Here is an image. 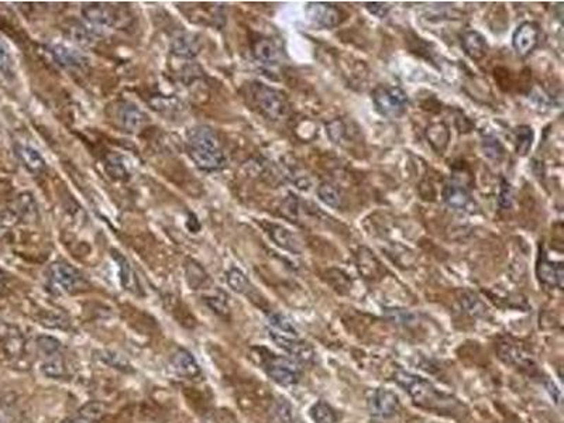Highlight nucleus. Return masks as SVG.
Listing matches in <instances>:
<instances>
[{
  "label": "nucleus",
  "mask_w": 564,
  "mask_h": 423,
  "mask_svg": "<svg viewBox=\"0 0 564 423\" xmlns=\"http://www.w3.org/2000/svg\"><path fill=\"white\" fill-rule=\"evenodd\" d=\"M186 148L191 160L199 170L219 171L226 164L219 137L209 126L191 128L186 136Z\"/></svg>",
  "instance_id": "f257e3e1"
},
{
  "label": "nucleus",
  "mask_w": 564,
  "mask_h": 423,
  "mask_svg": "<svg viewBox=\"0 0 564 423\" xmlns=\"http://www.w3.org/2000/svg\"><path fill=\"white\" fill-rule=\"evenodd\" d=\"M395 381L402 388H405L414 402L422 408L443 412L453 411V408L458 405V401L436 389L431 382L422 377L414 376L407 371H398L395 374Z\"/></svg>",
  "instance_id": "f03ea898"
},
{
  "label": "nucleus",
  "mask_w": 564,
  "mask_h": 423,
  "mask_svg": "<svg viewBox=\"0 0 564 423\" xmlns=\"http://www.w3.org/2000/svg\"><path fill=\"white\" fill-rule=\"evenodd\" d=\"M249 99L264 117L274 122L284 119L289 112L286 96L281 91L261 82H253L249 87Z\"/></svg>",
  "instance_id": "7ed1b4c3"
},
{
  "label": "nucleus",
  "mask_w": 564,
  "mask_h": 423,
  "mask_svg": "<svg viewBox=\"0 0 564 423\" xmlns=\"http://www.w3.org/2000/svg\"><path fill=\"white\" fill-rule=\"evenodd\" d=\"M372 102L381 116L398 119L407 112L408 96L398 87L380 85L372 92Z\"/></svg>",
  "instance_id": "20e7f679"
},
{
  "label": "nucleus",
  "mask_w": 564,
  "mask_h": 423,
  "mask_svg": "<svg viewBox=\"0 0 564 423\" xmlns=\"http://www.w3.org/2000/svg\"><path fill=\"white\" fill-rule=\"evenodd\" d=\"M264 368L268 377L282 387H292L301 378V368L297 361L282 356L271 354L265 360Z\"/></svg>",
  "instance_id": "39448f33"
},
{
  "label": "nucleus",
  "mask_w": 564,
  "mask_h": 423,
  "mask_svg": "<svg viewBox=\"0 0 564 423\" xmlns=\"http://www.w3.org/2000/svg\"><path fill=\"white\" fill-rule=\"evenodd\" d=\"M48 279L54 290H57L60 294L75 293L84 284L82 275L79 274V271L69 266L68 262L63 261L51 264L48 270Z\"/></svg>",
  "instance_id": "423d86ee"
},
{
  "label": "nucleus",
  "mask_w": 564,
  "mask_h": 423,
  "mask_svg": "<svg viewBox=\"0 0 564 423\" xmlns=\"http://www.w3.org/2000/svg\"><path fill=\"white\" fill-rule=\"evenodd\" d=\"M305 13L309 21L320 29H335L346 19V14L341 9L325 2L308 3L305 8Z\"/></svg>",
  "instance_id": "0eeeda50"
},
{
  "label": "nucleus",
  "mask_w": 564,
  "mask_h": 423,
  "mask_svg": "<svg viewBox=\"0 0 564 423\" xmlns=\"http://www.w3.org/2000/svg\"><path fill=\"white\" fill-rule=\"evenodd\" d=\"M367 405L371 416L388 419L398 412L399 398L395 392L385 388H379L370 393Z\"/></svg>",
  "instance_id": "6e6552de"
},
{
  "label": "nucleus",
  "mask_w": 564,
  "mask_h": 423,
  "mask_svg": "<svg viewBox=\"0 0 564 423\" xmlns=\"http://www.w3.org/2000/svg\"><path fill=\"white\" fill-rule=\"evenodd\" d=\"M271 340L275 345L282 349L291 358L297 363H312L315 358V350L312 349L308 343L300 340L298 337H286L282 334H278L273 330H268Z\"/></svg>",
  "instance_id": "1a4fd4ad"
},
{
  "label": "nucleus",
  "mask_w": 564,
  "mask_h": 423,
  "mask_svg": "<svg viewBox=\"0 0 564 423\" xmlns=\"http://www.w3.org/2000/svg\"><path fill=\"white\" fill-rule=\"evenodd\" d=\"M541 38L539 25L533 21H525L515 30L512 36V45L519 57H528L538 47Z\"/></svg>",
  "instance_id": "9d476101"
},
{
  "label": "nucleus",
  "mask_w": 564,
  "mask_h": 423,
  "mask_svg": "<svg viewBox=\"0 0 564 423\" xmlns=\"http://www.w3.org/2000/svg\"><path fill=\"white\" fill-rule=\"evenodd\" d=\"M443 201L446 205L454 210L467 212V214H474L477 212V203L470 195V192L459 183H446L443 188Z\"/></svg>",
  "instance_id": "9b49d317"
},
{
  "label": "nucleus",
  "mask_w": 564,
  "mask_h": 423,
  "mask_svg": "<svg viewBox=\"0 0 564 423\" xmlns=\"http://www.w3.org/2000/svg\"><path fill=\"white\" fill-rule=\"evenodd\" d=\"M82 14L89 24L99 29L112 27L117 17L115 9L106 3H88L82 8Z\"/></svg>",
  "instance_id": "f8f14e48"
},
{
  "label": "nucleus",
  "mask_w": 564,
  "mask_h": 423,
  "mask_svg": "<svg viewBox=\"0 0 564 423\" xmlns=\"http://www.w3.org/2000/svg\"><path fill=\"white\" fill-rule=\"evenodd\" d=\"M536 274H538V278L542 284L548 285V286H557V288H563L564 284V270H563V264H553L550 262L545 253H541L539 261H538V267H536Z\"/></svg>",
  "instance_id": "ddd939ff"
},
{
  "label": "nucleus",
  "mask_w": 564,
  "mask_h": 423,
  "mask_svg": "<svg viewBox=\"0 0 564 423\" xmlns=\"http://www.w3.org/2000/svg\"><path fill=\"white\" fill-rule=\"evenodd\" d=\"M171 371L183 378H196L201 374V368L195 357L183 349H179L170 360Z\"/></svg>",
  "instance_id": "4468645a"
},
{
  "label": "nucleus",
  "mask_w": 564,
  "mask_h": 423,
  "mask_svg": "<svg viewBox=\"0 0 564 423\" xmlns=\"http://www.w3.org/2000/svg\"><path fill=\"white\" fill-rule=\"evenodd\" d=\"M462 45L466 56L473 61H481L487 56L488 44L486 37L478 32L469 30L462 37Z\"/></svg>",
  "instance_id": "2eb2a0df"
},
{
  "label": "nucleus",
  "mask_w": 564,
  "mask_h": 423,
  "mask_svg": "<svg viewBox=\"0 0 564 423\" xmlns=\"http://www.w3.org/2000/svg\"><path fill=\"white\" fill-rule=\"evenodd\" d=\"M120 124L130 133H136L147 123V116L134 103H124L119 111Z\"/></svg>",
  "instance_id": "dca6fc26"
},
{
  "label": "nucleus",
  "mask_w": 564,
  "mask_h": 423,
  "mask_svg": "<svg viewBox=\"0 0 564 423\" xmlns=\"http://www.w3.org/2000/svg\"><path fill=\"white\" fill-rule=\"evenodd\" d=\"M357 267L365 279H379L383 275V267L379 258L368 249H360L357 254Z\"/></svg>",
  "instance_id": "f3484780"
},
{
  "label": "nucleus",
  "mask_w": 564,
  "mask_h": 423,
  "mask_svg": "<svg viewBox=\"0 0 564 423\" xmlns=\"http://www.w3.org/2000/svg\"><path fill=\"white\" fill-rule=\"evenodd\" d=\"M171 51L182 58H192L199 52V38L191 33L177 34L171 41Z\"/></svg>",
  "instance_id": "a211bd4d"
},
{
  "label": "nucleus",
  "mask_w": 564,
  "mask_h": 423,
  "mask_svg": "<svg viewBox=\"0 0 564 423\" xmlns=\"http://www.w3.org/2000/svg\"><path fill=\"white\" fill-rule=\"evenodd\" d=\"M253 54L257 61L265 65H275L280 61V48L270 38H258L254 41Z\"/></svg>",
  "instance_id": "6ab92c4d"
},
{
  "label": "nucleus",
  "mask_w": 564,
  "mask_h": 423,
  "mask_svg": "<svg viewBox=\"0 0 564 423\" xmlns=\"http://www.w3.org/2000/svg\"><path fill=\"white\" fill-rule=\"evenodd\" d=\"M16 152H17V157L20 158V161L23 163V165L27 170H29L30 172H33L36 175L44 172L45 161H44V158L41 157V154L37 150H34L33 147H29V146L19 144L16 147Z\"/></svg>",
  "instance_id": "aec40b11"
},
{
  "label": "nucleus",
  "mask_w": 564,
  "mask_h": 423,
  "mask_svg": "<svg viewBox=\"0 0 564 423\" xmlns=\"http://www.w3.org/2000/svg\"><path fill=\"white\" fill-rule=\"evenodd\" d=\"M268 234H270L271 240L281 249L288 250L291 253L300 251V242L288 229L280 225H268Z\"/></svg>",
  "instance_id": "412c9836"
},
{
  "label": "nucleus",
  "mask_w": 564,
  "mask_h": 423,
  "mask_svg": "<svg viewBox=\"0 0 564 423\" xmlns=\"http://www.w3.org/2000/svg\"><path fill=\"white\" fill-rule=\"evenodd\" d=\"M51 52L56 61L65 68H79L84 67L87 62L85 57L80 52L74 51L72 48H68L65 45H54L51 48Z\"/></svg>",
  "instance_id": "4be33fe9"
},
{
  "label": "nucleus",
  "mask_w": 564,
  "mask_h": 423,
  "mask_svg": "<svg viewBox=\"0 0 564 423\" xmlns=\"http://www.w3.org/2000/svg\"><path fill=\"white\" fill-rule=\"evenodd\" d=\"M426 139L435 151L443 152L450 141V130L444 123H432L426 128Z\"/></svg>",
  "instance_id": "5701e85b"
},
{
  "label": "nucleus",
  "mask_w": 564,
  "mask_h": 423,
  "mask_svg": "<svg viewBox=\"0 0 564 423\" xmlns=\"http://www.w3.org/2000/svg\"><path fill=\"white\" fill-rule=\"evenodd\" d=\"M112 253H113L112 255H113L115 261L117 262V266H119V275H120V282H122L123 288L130 290V293H136V290L139 289V282H137L136 275H134V271H133L131 266L128 264V261L120 253H117L116 250H113Z\"/></svg>",
  "instance_id": "b1692460"
},
{
  "label": "nucleus",
  "mask_w": 564,
  "mask_h": 423,
  "mask_svg": "<svg viewBox=\"0 0 564 423\" xmlns=\"http://www.w3.org/2000/svg\"><path fill=\"white\" fill-rule=\"evenodd\" d=\"M227 285L240 295H251L254 293V286L250 282L249 277L238 268H230L226 274Z\"/></svg>",
  "instance_id": "393cba45"
},
{
  "label": "nucleus",
  "mask_w": 564,
  "mask_h": 423,
  "mask_svg": "<svg viewBox=\"0 0 564 423\" xmlns=\"http://www.w3.org/2000/svg\"><path fill=\"white\" fill-rule=\"evenodd\" d=\"M268 325L270 329L278 334L286 337H298V330L293 326V323L282 313H270L268 315Z\"/></svg>",
  "instance_id": "a878e982"
},
{
  "label": "nucleus",
  "mask_w": 564,
  "mask_h": 423,
  "mask_svg": "<svg viewBox=\"0 0 564 423\" xmlns=\"http://www.w3.org/2000/svg\"><path fill=\"white\" fill-rule=\"evenodd\" d=\"M499 357L508 363V364H512L517 367H522V368H529L532 364V360L528 357V354H525L521 349L514 347L511 345H501V347L498 349Z\"/></svg>",
  "instance_id": "bb28decb"
},
{
  "label": "nucleus",
  "mask_w": 564,
  "mask_h": 423,
  "mask_svg": "<svg viewBox=\"0 0 564 423\" xmlns=\"http://www.w3.org/2000/svg\"><path fill=\"white\" fill-rule=\"evenodd\" d=\"M515 135V150L517 154L521 157L528 155V152L532 148L533 140H534V133H533V128L530 126H518L514 131Z\"/></svg>",
  "instance_id": "cd10ccee"
},
{
  "label": "nucleus",
  "mask_w": 564,
  "mask_h": 423,
  "mask_svg": "<svg viewBox=\"0 0 564 423\" xmlns=\"http://www.w3.org/2000/svg\"><path fill=\"white\" fill-rule=\"evenodd\" d=\"M481 147L482 151H484V155L493 161H501L505 157V148L499 139L494 135H482Z\"/></svg>",
  "instance_id": "c85d7f7f"
},
{
  "label": "nucleus",
  "mask_w": 564,
  "mask_h": 423,
  "mask_svg": "<svg viewBox=\"0 0 564 423\" xmlns=\"http://www.w3.org/2000/svg\"><path fill=\"white\" fill-rule=\"evenodd\" d=\"M186 281L192 286V289H203L212 282L205 270L196 262H191L186 267Z\"/></svg>",
  "instance_id": "c756f323"
},
{
  "label": "nucleus",
  "mask_w": 564,
  "mask_h": 423,
  "mask_svg": "<svg viewBox=\"0 0 564 423\" xmlns=\"http://www.w3.org/2000/svg\"><path fill=\"white\" fill-rule=\"evenodd\" d=\"M317 196L325 205L337 209L341 205V195L335 185L329 182H322L317 187Z\"/></svg>",
  "instance_id": "7c9ffc66"
},
{
  "label": "nucleus",
  "mask_w": 564,
  "mask_h": 423,
  "mask_svg": "<svg viewBox=\"0 0 564 423\" xmlns=\"http://www.w3.org/2000/svg\"><path fill=\"white\" fill-rule=\"evenodd\" d=\"M311 416L315 423H337L335 409L325 401H319L312 407Z\"/></svg>",
  "instance_id": "2f4dec72"
},
{
  "label": "nucleus",
  "mask_w": 564,
  "mask_h": 423,
  "mask_svg": "<svg viewBox=\"0 0 564 423\" xmlns=\"http://www.w3.org/2000/svg\"><path fill=\"white\" fill-rule=\"evenodd\" d=\"M43 371L45 376L51 378H61L65 374V367H64V360L61 354H56L51 357L44 358L43 364Z\"/></svg>",
  "instance_id": "473e14b6"
},
{
  "label": "nucleus",
  "mask_w": 564,
  "mask_h": 423,
  "mask_svg": "<svg viewBox=\"0 0 564 423\" xmlns=\"http://www.w3.org/2000/svg\"><path fill=\"white\" fill-rule=\"evenodd\" d=\"M37 347L44 358L56 356V354H61V343L56 337H51V336L38 337Z\"/></svg>",
  "instance_id": "72a5a7b5"
},
{
  "label": "nucleus",
  "mask_w": 564,
  "mask_h": 423,
  "mask_svg": "<svg viewBox=\"0 0 564 423\" xmlns=\"http://www.w3.org/2000/svg\"><path fill=\"white\" fill-rule=\"evenodd\" d=\"M69 36L72 41H75L79 45H91L95 41L92 30L82 24L72 25V27L69 29Z\"/></svg>",
  "instance_id": "f704fd0d"
},
{
  "label": "nucleus",
  "mask_w": 564,
  "mask_h": 423,
  "mask_svg": "<svg viewBox=\"0 0 564 423\" xmlns=\"http://www.w3.org/2000/svg\"><path fill=\"white\" fill-rule=\"evenodd\" d=\"M462 305L466 309V312L473 316H484L487 313V306L474 294H466L462 298Z\"/></svg>",
  "instance_id": "c9c22d12"
},
{
  "label": "nucleus",
  "mask_w": 564,
  "mask_h": 423,
  "mask_svg": "<svg viewBox=\"0 0 564 423\" xmlns=\"http://www.w3.org/2000/svg\"><path fill=\"white\" fill-rule=\"evenodd\" d=\"M14 68V61L8 44L0 38V72L5 76H12Z\"/></svg>",
  "instance_id": "e433bc0d"
},
{
  "label": "nucleus",
  "mask_w": 564,
  "mask_h": 423,
  "mask_svg": "<svg viewBox=\"0 0 564 423\" xmlns=\"http://www.w3.org/2000/svg\"><path fill=\"white\" fill-rule=\"evenodd\" d=\"M274 416H275V420L278 423H293V420H295L293 419V409L285 400H281L280 402L275 404Z\"/></svg>",
  "instance_id": "4c0bfd02"
},
{
  "label": "nucleus",
  "mask_w": 564,
  "mask_h": 423,
  "mask_svg": "<svg viewBox=\"0 0 564 423\" xmlns=\"http://www.w3.org/2000/svg\"><path fill=\"white\" fill-rule=\"evenodd\" d=\"M514 203V191L511 188L509 182L502 179L501 182V191H499V198H498V205L502 210H508L512 207Z\"/></svg>",
  "instance_id": "58836bf2"
},
{
  "label": "nucleus",
  "mask_w": 564,
  "mask_h": 423,
  "mask_svg": "<svg viewBox=\"0 0 564 423\" xmlns=\"http://www.w3.org/2000/svg\"><path fill=\"white\" fill-rule=\"evenodd\" d=\"M328 135L333 143H340L346 135V126L340 119H335L328 124Z\"/></svg>",
  "instance_id": "ea45409f"
},
{
  "label": "nucleus",
  "mask_w": 564,
  "mask_h": 423,
  "mask_svg": "<svg viewBox=\"0 0 564 423\" xmlns=\"http://www.w3.org/2000/svg\"><path fill=\"white\" fill-rule=\"evenodd\" d=\"M103 413H104V407H103L102 404H99V402H91V404H88L87 407H84L82 409H80L79 416H84V418L89 419V420L96 422V420H99V419L103 416Z\"/></svg>",
  "instance_id": "a19ab883"
},
{
  "label": "nucleus",
  "mask_w": 564,
  "mask_h": 423,
  "mask_svg": "<svg viewBox=\"0 0 564 423\" xmlns=\"http://www.w3.org/2000/svg\"><path fill=\"white\" fill-rule=\"evenodd\" d=\"M206 304L209 305V308L213 309L214 313H218L221 316H227L229 315V306L225 298L222 297H210L205 299Z\"/></svg>",
  "instance_id": "79ce46f5"
},
{
  "label": "nucleus",
  "mask_w": 564,
  "mask_h": 423,
  "mask_svg": "<svg viewBox=\"0 0 564 423\" xmlns=\"http://www.w3.org/2000/svg\"><path fill=\"white\" fill-rule=\"evenodd\" d=\"M365 9L371 13V14H374L375 17H379V19H384V17H387V14H388V12H390V5H387V3H383V2H370V3H365Z\"/></svg>",
  "instance_id": "37998d69"
},
{
  "label": "nucleus",
  "mask_w": 564,
  "mask_h": 423,
  "mask_svg": "<svg viewBox=\"0 0 564 423\" xmlns=\"http://www.w3.org/2000/svg\"><path fill=\"white\" fill-rule=\"evenodd\" d=\"M388 310V316L391 321H395L396 323H409L414 319V315L408 313L407 310H401V309H387Z\"/></svg>",
  "instance_id": "c03bdc74"
},
{
  "label": "nucleus",
  "mask_w": 564,
  "mask_h": 423,
  "mask_svg": "<svg viewBox=\"0 0 564 423\" xmlns=\"http://www.w3.org/2000/svg\"><path fill=\"white\" fill-rule=\"evenodd\" d=\"M107 172H111L113 178H119V179L127 175L124 165L119 160H109V164H107Z\"/></svg>",
  "instance_id": "a18cd8bd"
},
{
  "label": "nucleus",
  "mask_w": 564,
  "mask_h": 423,
  "mask_svg": "<svg viewBox=\"0 0 564 423\" xmlns=\"http://www.w3.org/2000/svg\"><path fill=\"white\" fill-rule=\"evenodd\" d=\"M23 199H20L21 201V206L23 207H29L30 206V203H33V199H32V196H29V195H25V196H21ZM20 212V215H30V210L29 209H20L19 210Z\"/></svg>",
  "instance_id": "49530a36"
},
{
  "label": "nucleus",
  "mask_w": 564,
  "mask_h": 423,
  "mask_svg": "<svg viewBox=\"0 0 564 423\" xmlns=\"http://www.w3.org/2000/svg\"><path fill=\"white\" fill-rule=\"evenodd\" d=\"M186 227L190 229L192 233H196V231L201 229V225H199V222H198V219H196L195 215H191V220H188Z\"/></svg>",
  "instance_id": "de8ad7c7"
},
{
  "label": "nucleus",
  "mask_w": 564,
  "mask_h": 423,
  "mask_svg": "<svg viewBox=\"0 0 564 423\" xmlns=\"http://www.w3.org/2000/svg\"><path fill=\"white\" fill-rule=\"evenodd\" d=\"M63 423H96V422L89 420V419H87V418H84V416H78V418L67 419V420H64Z\"/></svg>",
  "instance_id": "09e8293b"
},
{
  "label": "nucleus",
  "mask_w": 564,
  "mask_h": 423,
  "mask_svg": "<svg viewBox=\"0 0 564 423\" xmlns=\"http://www.w3.org/2000/svg\"><path fill=\"white\" fill-rule=\"evenodd\" d=\"M2 290H3V274L0 273V294H2Z\"/></svg>",
  "instance_id": "8fccbe9b"
}]
</instances>
